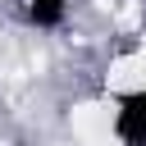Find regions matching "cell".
I'll return each mask as SVG.
<instances>
[{
    "label": "cell",
    "mask_w": 146,
    "mask_h": 146,
    "mask_svg": "<svg viewBox=\"0 0 146 146\" xmlns=\"http://www.w3.org/2000/svg\"><path fill=\"white\" fill-rule=\"evenodd\" d=\"M110 132L119 146H146V87H128L114 96Z\"/></svg>",
    "instance_id": "1"
},
{
    "label": "cell",
    "mask_w": 146,
    "mask_h": 146,
    "mask_svg": "<svg viewBox=\"0 0 146 146\" xmlns=\"http://www.w3.org/2000/svg\"><path fill=\"white\" fill-rule=\"evenodd\" d=\"M68 9H73V0H18L23 23L36 32H59L68 23Z\"/></svg>",
    "instance_id": "2"
}]
</instances>
